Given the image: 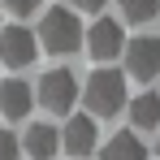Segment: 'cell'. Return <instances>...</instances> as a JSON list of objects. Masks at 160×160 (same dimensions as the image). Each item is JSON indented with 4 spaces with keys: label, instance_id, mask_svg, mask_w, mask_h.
Listing matches in <instances>:
<instances>
[{
    "label": "cell",
    "instance_id": "6da1fadb",
    "mask_svg": "<svg viewBox=\"0 0 160 160\" xmlns=\"http://www.w3.org/2000/svg\"><path fill=\"white\" fill-rule=\"evenodd\" d=\"M82 100L91 108V117H117L126 108V74L121 69H95L82 87Z\"/></svg>",
    "mask_w": 160,
    "mask_h": 160
},
{
    "label": "cell",
    "instance_id": "7a4b0ae2",
    "mask_svg": "<svg viewBox=\"0 0 160 160\" xmlns=\"http://www.w3.org/2000/svg\"><path fill=\"white\" fill-rule=\"evenodd\" d=\"M39 43L56 56H69L82 48V26L74 18V9H48L43 13V26H39Z\"/></svg>",
    "mask_w": 160,
    "mask_h": 160
},
{
    "label": "cell",
    "instance_id": "3957f363",
    "mask_svg": "<svg viewBox=\"0 0 160 160\" xmlns=\"http://www.w3.org/2000/svg\"><path fill=\"white\" fill-rule=\"evenodd\" d=\"M74 100H78V78L69 69H48L39 78V104L48 112H74Z\"/></svg>",
    "mask_w": 160,
    "mask_h": 160
},
{
    "label": "cell",
    "instance_id": "277c9868",
    "mask_svg": "<svg viewBox=\"0 0 160 160\" xmlns=\"http://www.w3.org/2000/svg\"><path fill=\"white\" fill-rule=\"evenodd\" d=\"M126 74L138 82H152L160 74V39L152 35H138V39H126Z\"/></svg>",
    "mask_w": 160,
    "mask_h": 160
},
{
    "label": "cell",
    "instance_id": "5b68a950",
    "mask_svg": "<svg viewBox=\"0 0 160 160\" xmlns=\"http://www.w3.org/2000/svg\"><path fill=\"white\" fill-rule=\"evenodd\" d=\"M87 48H91L95 61H117V56L126 52V30H121V22L100 18L95 26L87 30Z\"/></svg>",
    "mask_w": 160,
    "mask_h": 160
},
{
    "label": "cell",
    "instance_id": "8992f818",
    "mask_svg": "<svg viewBox=\"0 0 160 160\" xmlns=\"http://www.w3.org/2000/svg\"><path fill=\"white\" fill-rule=\"evenodd\" d=\"M35 35L26 26H0V61L4 65H13V69H22L35 61Z\"/></svg>",
    "mask_w": 160,
    "mask_h": 160
},
{
    "label": "cell",
    "instance_id": "52a82bcc",
    "mask_svg": "<svg viewBox=\"0 0 160 160\" xmlns=\"http://www.w3.org/2000/svg\"><path fill=\"white\" fill-rule=\"evenodd\" d=\"M61 143H65V152H69V156H87V152H95V117L74 112V117L65 121Z\"/></svg>",
    "mask_w": 160,
    "mask_h": 160
},
{
    "label": "cell",
    "instance_id": "ba28073f",
    "mask_svg": "<svg viewBox=\"0 0 160 160\" xmlns=\"http://www.w3.org/2000/svg\"><path fill=\"white\" fill-rule=\"evenodd\" d=\"M22 152H26L30 160H52L56 152H61V134H56V126H48V121L30 126L26 138H22Z\"/></svg>",
    "mask_w": 160,
    "mask_h": 160
},
{
    "label": "cell",
    "instance_id": "9c48e42d",
    "mask_svg": "<svg viewBox=\"0 0 160 160\" xmlns=\"http://www.w3.org/2000/svg\"><path fill=\"white\" fill-rule=\"evenodd\" d=\"M30 100H35V95H30V87H26L22 78H9L4 87H0V112L13 117V121L30 112Z\"/></svg>",
    "mask_w": 160,
    "mask_h": 160
},
{
    "label": "cell",
    "instance_id": "30bf717a",
    "mask_svg": "<svg viewBox=\"0 0 160 160\" xmlns=\"http://www.w3.org/2000/svg\"><path fill=\"white\" fill-rule=\"evenodd\" d=\"M130 121H134V130H160V95H152V91L134 95L130 100Z\"/></svg>",
    "mask_w": 160,
    "mask_h": 160
},
{
    "label": "cell",
    "instance_id": "8fae6325",
    "mask_svg": "<svg viewBox=\"0 0 160 160\" xmlns=\"http://www.w3.org/2000/svg\"><path fill=\"white\" fill-rule=\"evenodd\" d=\"M100 160H147V152H143V143L130 130H121V134L108 138V147L100 152Z\"/></svg>",
    "mask_w": 160,
    "mask_h": 160
},
{
    "label": "cell",
    "instance_id": "7c38bea8",
    "mask_svg": "<svg viewBox=\"0 0 160 160\" xmlns=\"http://www.w3.org/2000/svg\"><path fill=\"white\" fill-rule=\"evenodd\" d=\"M121 13H126V22L143 26V22H152L160 13V0H121Z\"/></svg>",
    "mask_w": 160,
    "mask_h": 160
},
{
    "label": "cell",
    "instance_id": "4fadbf2b",
    "mask_svg": "<svg viewBox=\"0 0 160 160\" xmlns=\"http://www.w3.org/2000/svg\"><path fill=\"white\" fill-rule=\"evenodd\" d=\"M18 156H22L18 134H13V130H0V160H18Z\"/></svg>",
    "mask_w": 160,
    "mask_h": 160
},
{
    "label": "cell",
    "instance_id": "5bb4252c",
    "mask_svg": "<svg viewBox=\"0 0 160 160\" xmlns=\"http://www.w3.org/2000/svg\"><path fill=\"white\" fill-rule=\"evenodd\" d=\"M4 9H9V13H18V18H26V13L39 9V0H4Z\"/></svg>",
    "mask_w": 160,
    "mask_h": 160
},
{
    "label": "cell",
    "instance_id": "9a60e30c",
    "mask_svg": "<svg viewBox=\"0 0 160 160\" xmlns=\"http://www.w3.org/2000/svg\"><path fill=\"white\" fill-rule=\"evenodd\" d=\"M108 0H74V9H87V13H100Z\"/></svg>",
    "mask_w": 160,
    "mask_h": 160
},
{
    "label": "cell",
    "instance_id": "2e32d148",
    "mask_svg": "<svg viewBox=\"0 0 160 160\" xmlns=\"http://www.w3.org/2000/svg\"><path fill=\"white\" fill-rule=\"evenodd\" d=\"M156 152H160V143H156Z\"/></svg>",
    "mask_w": 160,
    "mask_h": 160
}]
</instances>
